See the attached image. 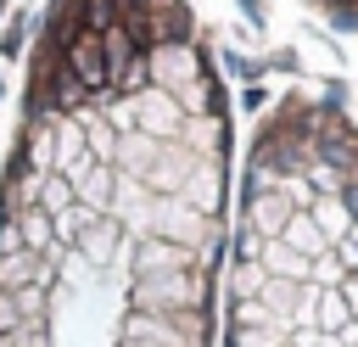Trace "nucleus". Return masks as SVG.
<instances>
[{"label": "nucleus", "mask_w": 358, "mask_h": 347, "mask_svg": "<svg viewBox=\"0 0 358 347\" xmlns=\"http://www.w3.org/2000/svg\"><path fill=\"white\" fill-rule=\"evenodd\" d=\"M313 11H324V17H336V22H347V28H358V0H308Z\"/></svg>", "instance_id": "nucleus-3"}, {"label": "nucleus", "mask_w": 358, "mask_h": 347, "mask_svg": "<svg viewBox=\"0 0 358 347\" xmlns=\"http://www.w3.org/2000/svg\"><path fill=\"white\" fill-rule=\"evenodd\" d=\"M218 347H358V118L285 90L235 162Z\"/></svg>", "instance_id": "nucleus-2"}, {"label": "nucleus", "mask_w": 358, "mask_h": 347, "mask_svg": "<svg viewBox=\"0 0 358 347\" xmlns=\"http://www.w3.org/2000/svg\"><path fill=\"white\" fill-rule=\"evenodd\" d=\"M235 162L190 0H45L0 162V347H218Z\"/></svg>", "instance_id": "nucleus-1"}]
</instances>
